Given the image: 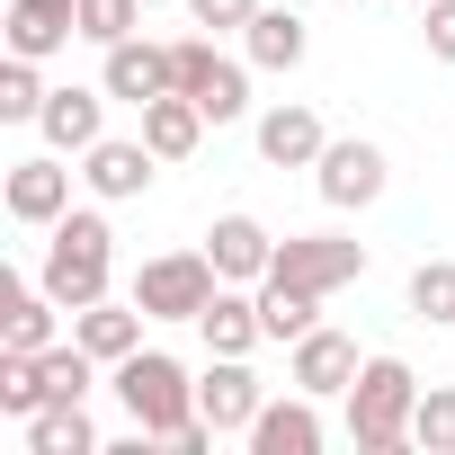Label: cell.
<instances>
[{
  "mask_svg": "<svg viewBox=\"0 0 455 455\" xmlns=\"http://www.w3.org/2000/svg\"><path fill=\"white\" fill-rule=\"evenodd\" d=\"M36 366H45V393H54V402H90V384H99V357H90L81 339H54Z\"/></svg>",
  "mask_w": 455,
  "mask_h": 455,
  "instance_id": "cell-26",
  "label": "cell"
},
{
  "mask_svg": "<svg viewBox=\"0 0 455 455\" xmlns=\"http://www.w3.org/2000/svg\"><path fill=\"white\" fill-rule=\"evenodd\" d=\"M304 45H313V36H304V19H295V10H259V19L242 28V54H251L259 72H295V63H304Z\"/></svg>",
  "mask_w": 455,
  "mask_h": 455,
  "instance_id": "cell-22",
  "label": "cell"
},
{
  "mask_svg": "<svg viewBox=\"0 0 455 455\" xmlns=\"http://www.w3.org/2000/svg\"><path fill=\"white\" fill-rule=\"evenodd\" d=\"M268 277L313 286V295H339V286H357V277H366V242H339V233H286Z\"/></svg>",
  "mask_w": 455,
  "mask_h": 455,
  "instance_id": "cell-6",
  "label": "cell"
},
{
  "mask_svg": "<svg viewBox=\"0 0 455 455\" xmlns=\"http://www.w3.org/2000/svg\"><path fill=\"white\" fill-rule=\"evenodd\" d=\"M143 322H152L143 304H108V295H99V304H81V313H72V339H81L99 366H116V357H134V348H143Z\"/></svg>",
  "mask_w": 455,
  "mask_h": 455,
  "instance_id": "cell-17",
  "label": "cell"
},
{
  "mask_svg": "<svg viewBox=\"0 0 455 455\" xmlns=\"http://www.w3.org/2000/svg\"><path fill=\"white\" fill-rule=\"evenodd\" d=\"M205 259L223 268V286H259L277 268V233L259 214H214V233H205Z\"/></svg>",
  "mask_w": 455,
  "mask_h": 455,
  "instance_id": "cell-8",
  "label": "cell"
},
{
  "mask_svg": "<svg viewBox=\"0 0 455 455\" xmlns=\"http://www.w3.org/2000/svg\"><path fill=\"white\" fill-rule=\"evenodd\" d=\"M36 134H45L54 152H90V143L108 134V90H45Z\"/></svg>",
  "mask_w": 455,
  "mask_h": 455,
  "instance_id": "cell-16",
  "label": "cell"
},
{
  "mask_svg": "<svg viewBox=\"0 0 455 455\" xmlns=\"http://www.w3.org/2000/svg\"><path fill=\"white\" fill-rule=\"evenodd\" d=\"M28 455H99L90 411H81V402H45V411L28 419Z\"/></svg>",
  "mask_w": 455,
  "mask_h": 455,
  "instance_id": "cell-23",
  "label": "cell"
},
{
  "mask_svg": "<svg viewBox=\"0 0 455 455\" xmlns=\"http://www.w3.org/2000/svg\"><path fill=\"white\" fill-rule=\"evenodd\" d=\"M196 331H205V348H214V357H251V348L268 339V322H259V295H242V286H223V295L196 313Z\"/></svg>",
  "mask_w": 455,
  "mask_h": 455,
  "instance_id": "cell-19",
  "label": "cell"
},
{
  "mask_svg": "<svg viewBox=\"0 0 455 455\" xmlns=\"http://www.w3.org/2000/svg\"><path fill=\"white\" fill-rule=\"evenodd\" d=\"M205 125H214V116H205L188 90H170V99H152V108H143V143H152L161 161H188V152L205 143Z\"/></svg>",
  "mask_w": 455,
  "mask_h": 455,
  "instance_id": "cell-20",
  "label": "cell"
},
{
  "mask_svg": "<svg viewBox=\"0 0 455 455\" xmlns=\"http://www.w3.org/2000/svg\"><path fill=\"white\" fill-rule=\"evenodd\" d=\"M36 116H45V81L28 54H10L0 63V125H36Z\"/></svg>",
  "mask_w": 455,
  "mask_h": 455,
  "instance_id": "cell-29",
  "label": "cell"
},
{
  "mask_svg": "<svg viewBox=\"0 0 455 455\" xmlns=\"http://www.w3.org/2000/svg\"><path fill=\"white\" fill-rule=\"evenodd\" d=\"M0 196H10V214H19V223L54 233V223L72 214V170H63L54 152H36V161H10V188H0Z\"/></svg>",
  "mask_w": 455,
  "mask_h": 455,
  "instance_id": "cell-12",
  "label": "cell"
},
{
  "mask_svg": "<svg viewBox=\"0 0 455 455\" xmlns=\"http://www.w3.org/2000/svg\"><path fill=\"white\" fill-rule=\"evenodd\" d=\"M152 170H161V152L134 134V143H116V134H99L90 152H81V179H90V196L99 205H125V196H143L152 188Z\"/></svg>",
  "mask_w": 455,
  "mask_h": 455,
  "instance_id": "cell-9",
  "label": "cell"
},
{
  "mask_svg": "<svg viewBox=\"0 0 455 455\" xmlns=\"http://www.w3.org/2000/svg\"><path fill=\"white\" fill-rule=\"evenodd\" d=\"M339 10H357V0H339Z\"/></svg>",
  "mask_w": 455,
  "mask_h": 455,
  "instance_id": "cell-33",
  "label": "cell"
},
{
  "mask_svg": "<svg viewBox=\"0 0 455 455\" xmlns=\"http://www.w3.org/2000/svg\"><path fill=\"white\" fill-rule=\"evenodd\" d=\"M251 455H322V402L313 393H286L251 419Z\"/></svg>",
  "mask_w": 455,
  "mask_h": 455,
  "instance_id": "cell-14",
  "label": "cell"
},
{
  "mask_svg": "<svg viewBox=\"0 0 455 455\" xmlns=\"http://www.w3.org/2000/svg\"><path fill=\"white\" fill-rule=\"evenodd\" d=\"M419 36L437 63H455V0H419Z\"/></svg>",
  "mask_w": 455,
  "mask_h": 455,
  "instance_id": "cell-31",
  "label": "cell"
},
{
  "mask_svg": "<svg viewBox=\"0 0 455 455\" xmlns=\"http://www.w3.org/2000/svg\"><path fill=\"white\" fill-rule=\"evenodd\" d=\"M54 295L45 286H10V295H0V348H28V357H45L54 348Z\"/></svg>",
  "mask_w": 455,
  "mask_h": 455,
  "instance_id": "cell-21",
  "label": "cell"
},
{
  "mask_svg": "<svg viewBox=\"0 0 455 455\" xmlns=\"http://www.w3.org/2000/svg\"><path fill=\"white\" fill-rule=\"evenodd\" d=\"M259 10H268V0H188V19H196V28H251Z\"/></svg>",
  "mask_w": 455,
  "mask_h": 455,
  "instance_id": "cell-32",
  "label": "cell"
},
{
  "mask_svg": "<svg viewBox=\"0 0 455 455\" xmlns=\"http://www.w3.org/2000/svg\"><path fill=\"white\" fill-rule=\"evenodd\" d=\"M411 411H419V375L402 357H366L348 384V446L357 455H402L411 446Z\"/></svg>",
  "mask_w": 455,
  "mask_h": 455,
  "instance_id": "cell-3",
  "label": "cell"
},
{
  "mask_svg": "<svg viewBox=\"0 0 455 455\" xmlns=\"http://www.w3.org/2000/svg\"><path fill=\"white\" fill-rule=\"evenodd\" d=\"M81 36V0H10V54L45 63Z\"/></svg>",
  "mask_w": 455,
  "mask_h": 455,
  "instance_id": "cell-15",
  "label": "cell"
},
{
  "mask_svg": "<svg viewBox=\"0 0 455 455\" xmlns=\"http://www.w3.org/2000/svg\"><path fill=\"white\" fill-rule=\"evenodd\" d=\"M170 81H179L214 125H233V116L251 108V63L214 54V36H179V45H170Z\"/></svg>",
  "mask_w": 455,
  "mask_h": 455,
  "instance_id": "cell-5",
  "label": "cell"
},
{
  "mask_svg": "<svg viewBox=\"0 0 455 455\" xmlns=\"http://www.w3.org/2000/svg\"><path fill=\"white\" fill-rule=\"evenodd\" d=\"M313 179H322V205L357 214V205H375V196H384V152H375L366 134H339V143L313 161Z\"/></svg>",
  "mask_w": 455,
  "mask_h": 455,
  "instance_id": "cell-7",
  "label": "cell"
},
{
  "mask_svg": "<svg viewBox=\"0 0 455 455\" xmlns=\"http://www.w3.org/2000/svg\"><path fill=\"white\" fill-rule=\"evenodd\" d=\"M357 366H366V357H357V339L313 322V331L295 339V366H286V384H295V393H313V402H331V393H348V384H357Z\"/></svg>",
  "mask_w": 455,
  "mask_h": 455,
  "instance_id": "cell-10",
  "label": "cell"
},
{
  "mask_svg": "<svg viewBox=\"0 0 455 455\" xmlns=\"http://www.w3.org/2000/svg\"><path fill=\"white\" fill-rule=\"evenodd\" d=\"M81 36L108 54V45H125V36H143V0H81Z\"/></svg>",
  "mask_w": 455,
  "mask_h": 455,
  "instance_id": "cell-30",
  "label": "cell"
},
{
  "mask_svg": "<svg viewBox=\"0 0 455 455\" xmlns=\"http://www.w3.org/2000/svg\"><path fill=\"white\" fill-rule=\"evenodd\" d=\"M322 152H331V134H322L313 108H268V116H259V161H277V170H313Z\"/></svg>",
  "mask_w": 455,
  "mask_h": 455,
  "instance_id": "cell-18",
  "label": "cell"
},
{
  "mask_svg": "<svg viewBox=\"0 0 455 455\" xmlns=\"http://www.w3.org/2000/svg\"><path fill=\"white\" fill-rule=\"evenodd\" d=\"M214 295H223V268H214L205 251H161V259H143V277H134V304H143L152 322H196Z\"/></svg>",
  "mask_w": 455,
  "mask_h": 455,
  "instance_id": "cell-4",
  "label": "cell"
},
{
  "mask_svg": "<svg viewBox=\"0 0 455 455\" xmlns=\"http://www.w3.org/2000/svg\"><path fill=\"white\" fill-rule=\"evenodd\" d=\"M411 322H428V331L455 322V259H419L411 268Z\"/></svg>",
  "mask_w": 455,
  "mask_h": 455,
  "instance_id": "cell-27",
  "label": "cell"
},
{
  "mask_svg": "<svg viewBox=\"0 0 455 455\" xmlns=\"http://www.w3.org/2000/svg\"><path fill=\"white\" fill-rule=\"evenodd\" d=\"M411 446H419V455H455V384H419Z\"/></svg>",
  "mask_w": 455,
  "mask_h": 455,
  "instance_id": "cell-28",
  "label": "cell"
},
{
  "mask_svg": "<svg viewBox=\"0 0 455 455\" xmlns=\"http://www.w3.org/2000/svg\"><path fill=\"white\" fill-rule=\"evenodd\" d=\"M54 393H45V366L28 357V348H0V411L10 419H36Z\"/></svg>",
  "mask_w": 455,
  "mask_h": 455,
  "instance_id": "cell-25",
  "label": "cell"
},
{
  "mask_svg": "<svg viewBox=\"0 0 455 455\" xmlns=\"http://www.w3.org/2000/svg\"><path fill=\"white\" fill-rule=\"evenodd\" d=\"M259 322H268V339H304L322 322V295L313 286H286V277H259Z\"/></svg>",
  "mask_w": 455,
  "mask_h": 455,
  "instance_id": "cell-24",
  "label": "cell"
},
{
  "mask_svg": "<svg viewBox=\"0 0 455 455\" xmlns=\"http://www.w3.org/2000/svg\"><path fill=\"white\" fill-rule=\"evenodd\" d=\"M99 90L108 99H125V108H152V99H170L179 81H170V45H152V36H125V45H108V72H99Z\"/></svg>",
  "mask_w": 455,
  "mask_h": 455,
  "instance_id": "cell-13",
  "label": "cell"
},
{
  "mask_svg": "<svg viewBox=\"0 0 455 455\" xmlns=\"http://www.w3.org/2000/svg\"><path fill=\"white\" fill-rule=\"evenodd\" d=\"M108 384H116L125 419H134L143 437H161V446H179V428L196 419V384H188V366H179V357H161V348L116 357V366H108Z\"/></svg>",
  "mask_w": 455,
  "mask_h": 455,
  "instance_id": "cell-2",
  "label": "cell"
},
{
  "mask_svg": "<svg viewBox=\"0 0 455 455\" xmlns=\"http://www.w3.org/2000/svg\"><path fill=\"white\" fill-rule=\"evenodd\" d=\"M108 268H116V233H108V214H63L54 233H45V268H36V286L63 304V313H81V304H99L108 295Z\"/></svg>",
  "mask_w": 455,
  "mask_h": 455,
  "instance_id": "cell-1",
  "label": "cell"
},
{
  "mask_svg": "<svg viewBox=\"0 0 455 455\" xmlns=\"http://www.w3.org/2000/svg\"><path fill=\"white\" fill-rule=\"evenodd\" d=\"M196 411H205L223 437H233V428L251 437V419L268 411V384L251 375V357H214V366H205V384H196Z\"/></svg>",
  "mask_w": 455,
  "mask_h": 455,
  "instance_id": "cell-11",
  "label": "cell"
}]
</instances>
